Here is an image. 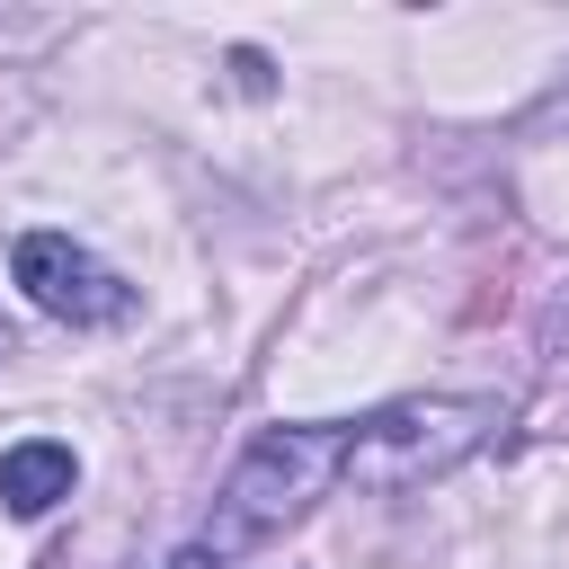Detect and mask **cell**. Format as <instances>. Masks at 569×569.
<instances>
[{"mask_svg":"<svg viewBox=\"0 0 569 569\" xmlns=\"http://www.w3.org/2000/svg\"><path fill=\"white\" fill-rule=\"evenodd\" d=\"M507 400L489 391H409L373 418H347V453H338V489L365 498H409L445 471H462L480 445H498Z\"/></svg>","mask_w":569,"mask_h":569,"instance_id":"obj_1","label":"cell"},{"mask_svg":"<svg viewBox=\"0 0 569 569\" xmlns=\"http://www.w3.org/2000/svg\"><path fill=\"white\" fill-rule=\"evenodd\" d=\"M338 453H347V418H302V427H258V445L231 462V480L213 489V516L196 533V551L231 560L258 551L276 533H293L329 489H338Z\"/></svg>","mask_w":569,"mask_h":569,"instance_id":"obj_2","label":"cell"},{"mask_svg":"<svg viewBox=\"0 0 569 569\" xmlns=\"http://www.w3.org/2000/svg\"><path fill=\"white\" fill-rule=\"evenodd\" d=\"M9 267H18L27 302L44 320H62V329H116V320H133V284L107 258H89L71 231H18Z\"/></svg>","mask_w":569,"mask_h":569,"instance_id":"obj_3","label":"cell"},{"mask_svg":"<svg viewBox=\"0 0 569 569\" xmlns=\"http://www.w3.org/2000/svg\"><path fill=\"white\" fill-rule=\"evenodd\" d=\"M71 480H80V462H71V445H53V436H27V445L0 453V507H9V516H44V507H62Z\"/></svg>","mask_w":569,"mask_h":569,"instance_id":"obj_4","label":"cell"},{"mask_svg":"<svg viewBox=\"0 0 569 569\" xmlns=\"http://www.w3.org/2000/svg\"><path fill=\"white\" fill-rule=\"evenodd\" d=\"M169 569H222V560H213V551H196V542H187V551H178V560H169Z\"/></svg>","mask_w":569,"mask_h":569,"instance_id":"obj_5","label":"cell"},{"mask_svg":"<svg viewBox=\"0 0 569 569\" xmlns=\"http://www.w3.org/2000/svg\"><path fill=\"white\" fill-rule=\"evenodd\" d=\"M0 356H9V320H0Z\"/></svg>","mask_w":569,"mask_h":569,"instance_id":"obj_6","label":"cell"}]
</instances>
